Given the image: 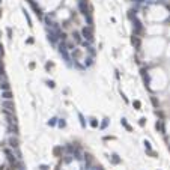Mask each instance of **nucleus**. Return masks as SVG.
<instances>
[{"mask_svg": "<svg viewBox=\"0 0 170 170\" xmlns=\"http://www.w3.org/2000/svg\"><path fill=\"white\" fill-rule=\"evenodd\" d=\"M81 35L87 39V41H93V33H92V27H84V29L81 30Z\"/></svg>", "mask_w": 170, "mask_h": 170, "instance_id": "nucleus-1", "label": "nucleus"}, {"mask_svg": "<svg viewBox=\"0 0 170 170\" xmlns=\"http://www.w3.org/2000/svg\"><path fill=\"white\" fill-rule=\"evenodd\" d=\"M3 107L6 109V111H14V103L11 99H5L3 101Z\"/></svg>", "mask_w": 170, "mask_h": 170, "instance_id": "nucleus-2", "label": "nucleus"}, {"mask_svg": "<svg viewBox=\"0 0 170 170\" xmlns=\"http://www.w3.org/2000/svg\"><path fill=\"white\" fill-rule=\"evenodd\" d=\"M9 146H11V148H14V149H17V148H18V140H17L15 137H11L9 139Z\"/></svg>", "mask_w": 170, "mask_h": 170, "instance_id": "nucleus-3", "label": "nucleus"}, {"mask_svg": "<svg viewBox=\"0 0 170 170\" xmlns=\"http://www.w3.org/2000/svg\"><path fill=\"white\" fill-rule=\"evenodd\" d=\"M2 96H3L5 99H11V98H12V93H11L9 90H5V92L2 93Z\"/></svg>", "mask_w": 170, "mask_h": 170, "instance_id": "nucleus-4", "label": "nucleus"}, {"mask_svg": "<svg viewBox=\"0 0 170 170\" xmlns=\"http://www.w3.org/2000/svg\"><path fill=\"white\" fill-rule=\"evenodd\" d=\"M72 56H74L75 59H80V57H81V50L75 48V50H74V53H72Z\"/></svg>", "mask_w": 170, "mask_h": 170, "instance_id": "nucleus-5", "label": "nucleus"}, {"mask_svg": "<svg viewBox=\"0 0 170 170\" xmlns=\"http://www.w3.org/2000/svg\"><path fill=\"white\" fill-rule=\"evenodd\" d=\"M0 89H2V90H8V89H9V84H8L6 81H5V83L0 84Z\"/></svg>", "mask_w": 170, "mask_h": 170, "instance_id": "nucleus-6", "label": "nucleus"}, {"mask_svg": "<svg viewBox=\"0 0 170 170\" xmlns=\"http://www.w3.org/2000/svg\"><path fill=\"white\" fill-rule=\"evenodd\" d=\"M111 161L115 163V164H119V163H121V160L117 158V155H111Z\"/></svg>", "mask_w": 170, "mask_h": 170, "instance_id": "nucleus-7", "label": "nucleus"}, {"mask_svg": "<svg viewBox=\"0 0 170 170\" xmlns=\"http://www.w3.org/2000/svg\"><path fill=\"white\" fill-rule=\"evenodd\" d=\"M9 131L12 133V134H18V128H17V127H11V128H9Z\"/></svg>", "mask_w": 170, "mask_h": 170, "instance_id": "nucleus-8", "label": "nucleus"}, {"mask_svg": "<svg viewBox=\"0 0 170 170\" xmlns=\"http://www.w3.org/2000/svg\"><path fill=\"white\" fill-rule=\"evenodd\" d=\"M72 36H74V39H75L77 42H80V41H81V38H80V35H78L77 32H74V35H72Z\"/></svg>", "mask_w": 170, "mask_h": 170, "instance_id": "nucleus-9", "label": "nucleus"}, {"mask_svg": "<svg viewBox=\"0 0 170 170\" xmlns=\"http://www.w3.org/2000/svg\"><path fill=\"white\" fill-rule=\"evenodd\" d=\"M90 125H92L93 128L98 127V122H96V119H90Z\"/></svg>", "mask_w": 170, "mask_h": 170, "instance_id": "nucleus-10", "label": "nucleus"}, {"mask_svg": "<svg viewBox=\"0 0 170 170\" xmlns=\"http://www.w3.org/2000/svg\"><path fill=\"white\" fill-rule=\"evenodd\" d=\"M122 123H123V125H125V128L128 129V131H131V127H129L128 123H127V121H125V119H122Z\"/></svg>", "mask_w": 170, "mask_h": 170, "instance_id": "nucleus-11", "label": "nucleus"}, {"mask_svg": "<svg viewBox=\"0 0 170 170\" xmlns=\"http://www.w3.org/2000/svg\"><path fill=\"white\" fill-rule=\"evenodd\" d=\"M60 151H62V148H59V146H57V148H54V155H59Z\"/></svg>", "mask_w": 170, "mask_h": 170, "instance_id": "nucleus-12", "label": "nucleus"}, {"mask_svg": "<svg viewBox=\"0 0 170 170\" xmlns=\"http://www.w3.org/2000/svg\"><path fill=\"white\" fill-rule=\"evenodd\" d=\"M65 125H66V123H65V121H63V119H60V121H59V127H60V128H63Z\"/></svg>", "mask_w": 170, "mask_h": 170, "instance_id": "nucleus-13", "label": "nucleus"}, {"mask_svg": "<svg viewBox=\"0 0 170 170\" xmlns=\"http://www.w3.org/2000/svg\"><path fill=\"white\" fill-rule=\"evenodd\" d=\"M140 105H141V104H140V101H134V107H135L137 110L140 109Z\"/></svg>", "mask_w": 170, "mask_h": 170, "instance_id": "nucleus-14", "label": "nucleus"}, {"mask_svg": "<svg viewBox=\"0 0 170 170\" xmlns=\"http://www.w3.org/2000/svg\"><path fill=\"white\" fill-rule=\"evenodd\" d=\"M152 104H154L155 107H158V101H157V98H155V96H152Z\"/></svg>", "mask_w": 170, "mask_h": 170, "instance_id": "nucleus-15", "label": "nucleus"}, {"mask_svg": "<svg viewBox=\"0 0 170 170\" xmlns=\"http://www.w3.org/2000/svg\"><path fill=\"white\" fill-rule=\"evenodd\" d=\"M80 122H81V127H86V122H84V117L80 115Z\"/></svg>", "mask_w": 170, "mask_h": 170, "instance_id": "nucleus-16", "label": "nucleus"}, {"mask_svg": "<svg viewBox=\"0 0 170 170\" xmlns=\"http://www.w3.org/2000/svg\"><path fill=\"white\" fill-rule=\"evenodd\" d=\"M145 148L148 151H151V143H149V141H145Z\"/></svg>", "mask_w": 170, "mask_h": 170, "instance_id": "nucleus-17", "label": "nucleus"}, {"mask_svg": "<svg viewBox=\"0 0 170 170\" xmlns=\"http://www.w3.org/2000/svg\"><path fill=\"white\" fill-rule=\"evenodd\" d=\"M47 84H48L50 87H54V86H56V84H54V81H47Z\"/></svg>", "mask_w": 170, "mask_h": 170, "instance_id": "nucleus-18", "label": "nucleus"}, {"mask_svg": "<svg viewBox=\"0 0 170 170\" xmlns=\"http://www.w3.org/2000/svg\"><path fill=\"white\" fill-rule=\"evenodd\" d=\"M107 123H109V121H107V119H105V121L103 122V125H101V128H105V127H107Z\"/></svg>", "mask_w": 170, "mask_h": 170, "instance_id": "nucleus-19", "label": "nucleus"}, {"mask_svg": "<svg viewBox=\"0 0 170 170\" xmlns=\"http://www.w3.org/2000/svg\"><path fill=\"white\" fill-rule=\"evenodd\" d=\"M48 123H50V125H54V123H56V119H51V121H50Z\"/></svg>", "mask_w": 170, "mask_h": 170, "instance_id": "nucleus-20", "label": "nucleus"}, {"mask_svg": "<svg viewBox=\"0 0 170 170\" xmlns=\"http://www.w3.org/2000/svg\"><path fill=\"white\" fill-rule=\"evenodd\" d=\"M39 169H41V170H48V167H47V166H41Z\"/></svg>", "mask_w": 170, "mask_h": 170, "instance_id": "nucleus-21", "label": "nucleus"}, {"mask_svg": "<svg viewBox=\"0 0 170 170\" xmlns=\"http://www.w3.org/2000/svg\"><path fill=\"white\" fill-rule=\"evenodd\" d=\"M0 54H3V47L0 45Z\"/></svg>", "mask_w": 170, "mask_h": 170, "instance_id": "nucleus-22", "label": "nucleus"}, {"mask_svg": "<svg viewBox=\"0 0 170 170\" xmlns=\"http://www.w3.org/2000/svg\"><path fill=\"white\" fill-rule=\"evenodd\" d=\"M169 149H170V146H169Z\"/></svg>", "mask_w": 170, "mask_h": 170, "instance_id": "nucleus-23", "label": "nucleus"}]
</instances>
